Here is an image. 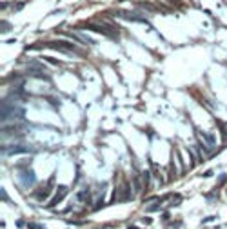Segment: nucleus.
<instances>
[{
    "instance_id": "f257e3e1",
    "label": "nucleus",
    "mask_w": 227,
    "mask_h": 229,
    "mask_svg": "<svg viewBox=\"0 0 227 229\" xmlns=\"http://www.w3.org/2000/svg\"><path fill=\"white\" fill-rule=\"evenodd\" d=\"M80 27H85V29H91V31H96V33H102L113 40H118V31L113 24L109 22H104V20H95V22H85V24H80Z\"/></svg>"
},
{
    "instance_id": "f03ea898",
    "label": "nucleus",
    "mask_w": 227,
    "mask_h": 229,
    "mask_svg": "<svg viewBox=\"0 0 227 229\" xmlns=\"http://www.w3.org/2000/svg\"><path fill=\"white\" fill-rule=\"evenodd\" d=\"M45 45H49L51 49L62 51V53H69V55H80V51L76 49V45H75L73 42H67V40H53V42H47Z\"/></svg>"
},
{
    "instance_id": "7ed1b4c3",
    "label": "nucleus",
    "mask_w": 227,
    "mask_h": 229,
    "mask_svg": "<svg viewBox=\"0 0 227 229\" xmlns=\"http://www.w3.org/2000/svg\"><path fill=\"white\" fill-rule=\"evenodd\" d=\"M36 178H35V173L29 169V167H18V186L24 187V189H29L31 186H35Z\"/></svg>"
},
{
    "instance_id": "20e7f679",
    "label": "nucleus",
    "mask_w": 227,
    "mask_h": 229,
    "mask_svg": "<svg viewBox=\"0 0 227 229\" xmlns=\"http://www.w3.org/2000/svg\"><path fill=\"white\" fill-rule=\"evenodd\" d=\"M115 16H120V18H125V20H131V22H142V24H147L145 16L142 13H136V11H111Z\"/></svg>"
},
{
    "instance_id": "39448f33",
    "label": "nucleus",
    "mask_w": 227,
    "mask_h": 229,
    "mask_svg": "<svg viewBox=\"0 0 227 229\" xmlns=\"http://www.w3.org/2000/svg\"><path fill=\"white\" fill-rule=\"evenodd\" d=\"M33 149H29V147H25L24 144H9V146H2V153L4 155H22V153H31Z\"/></svg>"
},
{
    "instance_id": "423d86ee",
    "label": "nucleus",
    "mask_w": 227,
    "mask_h": 229,
    "mask_svg": "<svg viewBox=\"0 0 227 229\" xmlns=\"http://www.w3.org/2000/svg\"><path fill=\"white\" fill-rule=\"evenodd\" d=\"M55 184V177H51L49 178V182H47V186H44V187H40V189H36L35 193H33V198L35 200H38V202H42V200H45L47 197H49V193H51V186Z\"/></svg>"
},
{
    "instance_id": "0eeeda50",
    "label": "nucleus",
    "mask_w": 227,
    "mask_h": 229,
    "mask_svg": "<svg viewBox=\"0 0 227 229\" xmlns=\"http://www.w3.org/2000/svg\"><path fill=\"white\" fill-rule=\"evenodd\" d=\"M131 198H133L131 184H129L127 180H124V184H122V193H118V198H116V200H120V202H129Z\"/></svg>"
},
{
    "instance_id": "6e6552de",
    "label": "nucleus",
    "mask_w": 227,
    "mask_h": 229,
    "mask_svg": "<svg viewBox=\"0 0 227 229\" xmlns=\"http://www.w3.org/2000/svg\"><path fill=\"white\" fill-rule=\"evenodd\" d=\"M25 73H27V75H31L33 78H40V80H45V82H49V80H51V78H49V75H47L44 69H36V67H29V66H27V67H25Z\"/></svg>"
},
{
    "instance_id": "1a4fd4ad",
    "label": "nucleus",
    "mask_w": 227,
    "mask_h": 229,
    "mask_svg": "<svg viewBox=\"0 0 227 229\" xmlns=\"http://www.w3.org/2000/svg\"><path fill=\"white\" fill-rule=\"evenodd\" d=\"M64 35L69 36V38H73V40H76V42H80V44H95V40L89 38V36L84 35V33H71V31H67V33H64Z\"/></svg>"
},
{
    "instance_id": "9d476101",
    "label": "nucleus",
    "mask_w": 227,
    "mask_h": 229,
    "mask_svg": "<svg viewBox=\"0 0 227 229\" xmlns=\"http://www.w3.org/2000/svg\"><path fill=\"white\" fill-rule=\"evenodd\" d=\"M65 195H67V187H65V186H60V187H58V191H56V197L49 202V209L56 207V206L64 200V197H65Z\"/></svg>"
},
{
    "instance_id": "9b49d317",
    "label": "nucleus",
    "mask_w": 227,
    "mask_h": 229,
    "mask_svg": "<svg viewBox=\"0 0 227 229\" xmlns=\"http://www.w3.org/2000/svg\"><path fill=\"white\" fill-rule=\"evenodd\" d=\"M196 135H198L200 138H204V140H205V142H207L211 147H215V146H216V142H215V136H213V135H209V133H204V131H200V129H196Z\"/></svg>"
},
{
    "instance_id": "f8f14e48",
    "label": "nucleus",
    "mask_w": 227,
    "mask_h": 229,
    "mask_svg": "<svg viewBox=\"0 0 227 229\" xmlns=\"http://www.w3.org/2000/svg\"><path fill=\"white\" fill-rule=\"evenodd\" d=\"M133 184H135V193H142L144 191V180H140L138 175L133 177Z\"/></svg>"
},
{
    "instance_id": "ddd939ff",
    "label": "nucleus",
    "mask_w": 227,
    "mask_h": 229,
    "mask_svg": "<svg viewBox=\"0 0 227 229\" xmlns=\"http://www.w3.org/2000/svg\"><path fill=\"white\" fill-rule=\"evenodd\" d=\"M138 7H142V9L149 11V13H156V11H158V7H156V5H151L149 2H140V4H138Z\"/></svg>"
},
{
    "instance_id": "4468645a",
    "label": "nucleus",
    "mask_w": 227,
    "mask_h": 229,
    "mask_svg": "<svg viewBox=\"0 0 227 229\" xmlns=\"http://www.w3.org/2000/svg\"><path fill=\"white\" fill-rule=\"evenodd\" d=\"M76 198H78L80 202H89V191H87V189H84V191H80V193L76 195Z\"/></svg>"
},
{
    "instance_id": "2eb2a0df",
    "label": "nucleus",
    "mask_w": 227,
    "mask_h": 229,
    "mask_svg": "<svg viewBox=\"0 0 227 229\" xmlns=\"http://www.w3.org/2000/svg\"><path fill=\"white\" fill-rule=\"evenodd\" d=\"M142 180H144V189H147V186H149V180H151V175H149V171H144L142 173Z\"/></svg>"
},
{
    "instance_id": "dca6fc26",
    "label": "nucleus",
    "mask_w": 227,
    "mask_h": 229,
    "mask_svg": "<svg viewBox=\"0 0 227 229\" xmlns=\"http://www.w3.org/2000/svg\"><path fill=\"white\" fill-rule=\"evenodd\" d=\"M145 211H147V213H155V211H160V206H158V204H151V206H147V207H145Z\"/></svg>"
},
{
    "instance_id": "f3484780",
    "label": "nucleus",
    "mask_w": 227,
    "mask_h": 229,
    "mask_svg": "<svg viewBox=\"0 0 227 229\" xmlns=\"http://www.w3.org/2000/svg\"><path fill=\"white\" fill-rule=\"evenodd\" d=\"M0 195H2V200H4V202H7V204H9V206H13V202H11V200H9V198H7V197H5V191H4V189H2V191H0Z\"/></svg>"
},
{
    "instance_id": "a211bd4d",
    "label": "nucleus",
    "mask_w": 227,
    "mask_h": 229,
    "mask_svg": "<svg viewBox=\"0 0 227 229\" xmlns=\"http://www.w3.org/2000/svg\"><path fill=\"white\" fill-rule=\"evenodd\" d=\"M44 60H47V62H51V64H53V66H58V64H60V62H58V60H56V58H49V56H45V58H44Z\"/></svg>"
},
{
    "instance_id": "6ab92c4d",
    "label": "nucleus",
    "mask_w": 227,
    "mask_h": 229,
    "mask_svg": "<svg viewBox=\"0 0 227 229\" xmlns=\"http://www.w3.org/2000/svg\"><path fill=\"white\" fill-rule=\"evenodd\" d=\"M7 29H11V24H7V22H2V31L5 33Z\"/></svg>"
},
{
    "instance_id": "aec40b11",
    "label": "nucleus",
    "mask_w": 227,
    "mask_h": 229,
    "mask_svg": "<svg viewBox=\"0 0 227 229\" xmlns=\"http://www.w3.org/2000/svg\"><path fill=\"white\" fill-rule=\"evenodd\" d=\"M16 226H18V227H24V226H25V222H24V220H18V222H16Z\"/></svg>"
},
{
    "instance_id": "412c9836",
    "label": "nucleus",
    "mask_w": 227,
    "mask_h": 229,
    "mask_svg": "<svg viewBox=\"0 0 227 229\" xmlns=\"http://www.w3.org/2000/svg\"><path fill=\"white\" fill-rule=\"evenodd\" d=\"M171 2H173V4H175L176 7H180V5H182V4H180V0H171Z\"/></svg>"
},
{
    "instance_id": "4be33fe9",
    "label": "nucleus",
    "mask_w": 227,
    "mask_h": 229,
    "mask_svg": "<svg viewBox=\"0 0 227 229\" xmlns=\"http://www.w3.org/2000/svg\"><path fill=\"white\" fill-rule=\"evenodd\" d=\"M129 229H136V227H133V226H131V227H129Z\"/></svg>"
}]
</instances>
